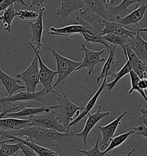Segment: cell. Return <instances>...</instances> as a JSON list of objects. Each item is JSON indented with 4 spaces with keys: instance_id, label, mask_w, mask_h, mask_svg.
<instances>
[{
    "instance_id": "35",
    "label": "cell",
    "mask_w": 147,
    "mask_h": 156,
    "mask_svg": "<svg viewBox=\"0 0 147 156\" xmlns=\"http://www.w3.org/2000/svg\"><path fill=\"white\" fill-rule=\"evenodd\" d=\"M17 3L20 4L25 7L28 6L25 1L23 0H3L0 3V12L4 11L11 5H16Z\"/></svg>"
},
{
    "instance_id": "30",
    "label": "cell",
    "mask_w": 147,
    "mask_h": 156,
    "mask_svg": "<svg viewBox=\"0 0 147 156\" xmlns=\"http://www.w3.org/2000/svg\"><path fill=\"white\" fill-rule=\"evenodd\" d=\"M129 75L131 82V88L129 91V94H132L133 91H137L142 96L147 103V94L145 91L142 90L139 85V81L140 80V78L138 77V75L135 73L133 70H131V72L129 73Z\"/></svg>"
},
{
    "instance_id": "43",
    "label": "cell",
    "mask_w": 147,
    "mask_h": 156,
    "mask_svg": "<svg viewBox=\"0 0 147 156\" xmlns=\"http://www.w3.org/2000/svg\"><path fill=\"white\" fill-rule=\"evenodd\" d=\"M139 32H147V27L144 28H138Z\"/></svg>"
},
{
    "instance_id": "47",
    "label": "cell",
    "mask_w": 147,
    "mask_h": 156,
    "mask_svg": "<svg viewBox=\"0 0 147 156\" xmlns=\"http://www.w3.org/2000/svg\"><path fill=\"white\" fill-rule=\"evenodd\" d=\"M2 1H3V0H0V3H1V2Z\"/></svg>"
},
{
    "instance_id": "39",
    "label": "cell",
    "mask_w": 147,
    "mask_h": 156,
    "mask_svg": "<svg viewBox=\"0 0 147 156\" xmlns=\"http://www.w3.org/2000/svg\"><path fill=\"white\" fill-rule=\"evenodd\" d=\"M139 85L142 90H147V78L140 79L139 81Z\"/></svg>"
},
{
    "instance_id": "48",
    "label": "cell",
    "mask_w": 147,
    "mask_h": 156,
    "mask_svg": "<svg viewBox=\"0 0 147 156\" xmlns=\"http://www.w3.org/2000/svg\"><path fill=\"white\" fill-rule=\"evenodd\" d=\"M1 111H0V114H1Z\"/></svg>"
},
{
    "instance_id": "11",
    "label": "cell",
    "mask_w": 147,
    "mask_h": 156,
    "mask_svg": "<svg viewBox=\"0 0 147 156\" xmlns=\"http://www.w3.org/2000/svg\"><path fill=\"white\" fill-rule=\"evenodd\" d=\"M86 8L92 13L96 14L105 21L109 22L108 8L115 3L116 1H98L86 0L83 1Z\"/></svg>"
},
{
    "instance_id": "38",
    "label": "cell",
    "mask_w": 147,
    "mask_h": 156,
    "mask_svg": "<svg viewBox=\"0 0 147 156\" xmlns=\"http://www.w3.org/2000/svg\"><path fill=\"white\" fill-rule=\"evenodd\" d=\"M45 1L44 0H33L30 5V8H32L34 6H37L40 8L44 7V3Z\"/></svg>"
},
{
    "instance_id": "13",
    "label": "cell",
    "mask_w": 147,
    "mask_h": 156,
    "mask_svg": "<svg viewBox=\"0 0 147 156\" xmlns=\"http://www.w3.org/2000/svg\"><path fill=\"white\" fill-rule=\"evenodd\" d=\"M117 46L114 45H109V56L107 59L106 60L105 64L102 69L101 73L96 77V83H99L101 80L104 77L111 76L115 77L116 74V69L119 66V61L116 60L115 58V51Z\"/></svg>"
},
{
    "instance_id": "14",
    "label": "cell",
    "mask_w": 147,
    "mask_h": 156,
    "mask_svg": "<svg viewBox=\"0 0 147 156\" xmlns=\"http://www.w3.org/2000/svg\"><path fill=\"white\" fill-rule=\"evenodd\" d=\"M45 10L46 8L44 6L40 8L39 12V17H37L36 21L35 23H29L32 30L31 44L39 51H41L43 47L42 36L44 30L43 13Z\"/></svg>"
},
{
    "instance_id": "42",
    "label": "cell",
    "mask_w": 147,
    "mask_h": 156,
    "mask_svg": "<svg viewBox=\"0 0 147 156\" xmlns=\"http://www.w3.org/2000/svg\"><path fill=\"white\" fill-rule=\"evenodd\" d=\"M136 151V149L135 148H133L130 151H129L128 153V154L126 156H131V155L133 154V153L134 152V151ZM107 156H111L109 154H107Z\"/></svg>"
},
{
    "instance_id": "19",
    "label": "cell",
    "mask_w": 147,
    "mask_h": 156,
    "mask_svg": "<svg viewBox=\"0 0 147 156\" xmlns=\"http://www.w3.org/2000/svg\"><path fill=\"white\" fill-rule=\"evenodd\" d=\"M141 1L124 0L118 6H109L108 8L109 22L115 21L117 17L124 18L130 13L128 9L129 6L134 4H138Z\"/></svg>"
},
{
    "instance_id": "6",
    "label": "cell",
    "mask_w": 147,
    "mask_h": 156,
    "mask_svg": "<svg viewBox=\"0 0 147 156\" xmlns=\"http://www.w3.org/2000/svg\"><path fill=\"white\" fill-rule=\"evenodd\" d=\"M29 45L32 47L33 50L35 53V55H36L37 59L39 61V83H41L43 85V89L47 92V93H52L54 96H56V91L53 87V81L55 78L56 75L58 74L56 71L52 70L50 69L46 64L43 62L40 55V51L37 50L35 46L29 42Z\"/></svg>"
},
{
    "instance_id": "36",
    "label": "cell",
    "mask_w": 147,
    "mask_h": 156,
    "mask_svg": "<svg viewBox=\"0 0 147 156\" xmlns=\"http://www.w3.org/2000/svg\"><path fill=\"white\" fill-rule=\"evenodd\" d=\"M15 144H17L20 147V149L24 153L25 156H39L34 151L32 148L28 147L27 145L24 144L21 142H16Z\"/></svg>"
},
{
    "instance_id": "32",
    "label": "cell",
    "mask_w": 147,
    "mask_h": 156,
    "mask_svg": "<svg viewBox=\"0 0 147 156\" xmlns=\"http://www.w3.org/2000/svg\"><path fill=\"white\" fill-rule=\"evenodd\" d=\"M20 147L17 144H9L3 141V143L1 144L0 147V156H9L18 153Z\"/></svg>"
},
{
    "instance_id": "5",
    "label": "cell",
    "mask_w": 147,
    "mask_h": 156,
    "mask_svg": "<svg viewBox=\"0 0 147 156\" xmlns=\"http://www.w3.org/2000/svg\"><path fill=\"white\" fill-rule=\"evenodd\" d=\"M30 126H36L43 128L54 130L60 133H68L67 130L62 124H60L55 117V112L52 110L44 115H33L28 117Z\"/></svg>"
},
{
    "instance_id": "29",
    "label": "cell",
    "mask_w": 147,
    "mask_h": 156,
    "mask_svg": "<svg viewBox=\"0 0 147 156\" xmlns=\"http://www.w3.org/2000/svg\"><path fill=\"white\" fill-rule=\"evenodd\" d=\"M102 38L109 44L122 47L128 42L129 38L126 36L116 35L110 33L104 36H102Z\"/></svg>"
},
{
    "instance_id": "26",
    "label": "cell",
    "mask_w": 147,
    "mask_h": 156,
    "mask_svg": "<svg viewBox=\"0 0 147 156\" xmlns=\"http://www.w3.org/2000/svg\"><path fill=\"white\" fill-rule=\"evenodd\" d=\"M14 5L10 6L4 10L3 14L0 16V21L4 24L5 31L9 33L12 32V23L14 19L17 16V12L14 9Z\"/></svg>"
},
{
    "instance_id": "12",
    "label": "cell",
    "mask_w": 147,
    "mask_h": 156,
    "mask_svg": "<svg viewBox=\"0 0 147 156\" xmlns=\"http://www.w3.org/2000/svg\"><path fill=\"white\" fill-rule=\"evenodd\" d=\"M126 60L128 61L129 65L133 72L140 79L144 78V73L147 65L143 62L131 49L129 42L122 46Z\"/></svg>"
},
{
    "instance_id": "28",
    "label": "cell",
    "mask_w": 147,
    "mask_h": 156,
    "mask_svg": "<svg viewBox=\"0 0 147 156\" xmlns=\"http://www.w3.org/2000/svg\"><path fill=\"white\" fill-rule=\"evenodd\" d=\"M132 68L129 65L128 61L126 60V63L125 64L124 66L120 69L119 72L116 73L115 76V79L114 80H113L111 82L109 83H106L105 87L107 88V90L109 92H110L114 87H115V85H117V83L119 81V80L122 78H123L125 76H126V74H129V73L131 72Z\"/></svg>"
},
{
    "instance_id": "45",
    "label": "cell",
    "mask_w": 147,
    "mask_h": 156,
    "mask_svg": "<svg viewBox=\"0 0 147 156\" xmlns=\"http://www.w3.org/2000/svg\"><path fill=\"white\" fill-rule=\"evenodd\" d=\"M20 156L18 155V153H15V154H12V155H10V156Z\"/></svg>"
},
{
    "instance_id": "23",
    "label": "cell",
    "mask_w": 147,
    "mask_h": 156,
    "mask_svg": "<svg viewBox=\"0 0 147 156\" xmlns=\"http://www.w3.org/2000/svg\"><path fill=\"white\" fill-rule=\"evenodd\" d=\"M50 32L48 33L50 34L51 35H56L63 36L66 38L75 34H82V33L85 32L88 30L87 29L85 28L82 25H78V24H72L67 25L62 28H57L55 27H51L50 28Z\"/></svg>"
},
{
    "instance_id": "2",
    "label": "cell",
    "mask_w": 147,
    "mask_h": 156,
    "mask_svg": "<svg viewBox=\"0 0 147 156\" xmlns=\"http://www.w3.org/2000/svg\"><path fill=\"white\" fill-rule=\"evenodd\" d=\"M59 104V113L56 117L58 121L62 124L66 128L70 130L69 125L71 121L73 119L74 115L78 117L80 112L85 109L83 106H79L72 102L65 94L55 96Z\"/></svg>"
},
{
    "instance_id": "16",
    "label": "cell",
    "mask_w": 147,
    "mask_h": 156,
    "mask_svg": "<svg viewBox=\"0 0 147 156\" xmlns=\"http://www.w3.org/2000/svg\"><path fill=\"white\" fill-rule=\"evenodd\" d=\"M105 25L104 28L100 34V36H104L107 34H114L116 35L124 36L129 38L135 37L137 33V29H130V28H125L123 25H120L115 21L107 22L104 21Z\"/></svg>"
},
{
    "instance_id": "25",
    "label": "cell",
    "mask_w": 147,
    "mask_h": 156,
    "mask_svg": "<svg viewBox=\"0 0 147 156\" xmlns=\"http://www.w3.org/2000/svg\"><path fill=\"white\" fill-rule=\"evenodd\" d=\"M79 1H62L59 9L57 10L56 14L60 16L59 23L65 20L74 12L78 11L82 8L78 6Z\"/></svg>"
},
{
    "instance_id": "37",
    "label": "cell",
    "mask_w": 147,
    "mask_h": 156,
    "mask_svg": "<svg viewBox=\"0 0 147 156\" xmlns=\"http://www.w3.org/2000/svg\"><path fill=\"white\" fill-rule=\"evenodd\" d=\"M138 123L139 125L138 127L133 128L134 132V134L136 135H141L147 138V126L140 122H138Z\"/></svg>"
},
{
    "instance_id": "18",
    "label": "cell",
    "mask_w": 147,
    "mask_h": 156,
    "mask_svg": "<svg viewBox=\"0 0 147 156\" xmlns=\"http://www.w3.org/2000/svg\"><path fill=\"white\" fill-rule=\"evenodd\" d=\"M140 2H138L136 8L128 15H127L124 18L117 17L115 22L119 23L123 27H125L129 25L138 24L144 17V16L147 10V3L138 6Z\"/></svg>"
},
{
    "instance_id": "40",
    "label": "cell",
    "mask_w": 147,
    "mask_h": 156,
    "mask_svg": "<svg viewBox=\"0 0 147 156\" xmlns=\"http://www.w3.org/2000/svg\"><path fill=\"white\" fill-rule=\"evenodd\" d=\"M138 122H141V123L144 124V125L147 126V119H145L142 117H140L138 119Z\"/></svg>"
},
{
    "instance_id": "7",
    "label": "cell",
    "mask_w": 147,
    "mask_h": 156,
    "mask_svg": "<svg viewBox=\"0 0 147 156\" xmlns=\"http://www.w3.org/2000/svg\"><path fill=\"white\" fill-rule=\"evenodd\" d=\"M16 77L20 78L25 83L27 92L30 93L36 92L37 86L39 83V61L36 55L33 59L31 64L25 71L17 74Z\"/></svg>"
},
{
    "instance_id": "4",
    "label": "cell",
    "mask_w": 147,
    "mask_h": 156,
    "mask_svg": "<svg viewBox=\"0 0 147 156\" xmlns=\"http://www.w3.org/2000/svg\"><path fill=\"white\" fill-rule=\"evenodd\" d=\"M3 109L0 114V130L10 131L18 130L30 126L28 119H18L15 118H3L5 115L13 110H17L19 106L13 104H2Z\"/></svg>"
},
{
    "instance_id": "8",
    "label": "cell",
    "mask_w": 147,
    "mask_h": 156,
    "mask_svg": "<svg viewBox=\"0 0 147 156\" xmlns=\"http://www.w3.org/2000/svg\"><path fill=\"white\" fill-rule=\"evenodd\" d=\"M81 51L85 52V57L82 61V64L75 71L85 68L88 70V75L91 76L96 65L105 61V58H101V55L105 51L106 49H104L101 51H97L91 50L87 48L86 44L84 43L82 44Z\"/></svg>"
},
{
    "instance_id": "9",
    "label": "cell",
    "mask_w": 147,
    "mask_h": 156,
    "mask_svg": "<svg viewBox=\"0 0 147 156\" xmlns=\"http://www.w3.org/2000/svg\"><path fill=\"white\" fill-rule=\"evenodd\" d=\"M47 92L42 89L39 92L35 93H30L28 92H21L14 94L10 96L0 98V104H13L14 102L17 101H31L35 100L39 101L41 104H44L46 101V97Z\"/></svg>"
},
{
    "instance_id": "10",
    "label": "cell",
    "mask_w": 147,
    "mask_h": 156,
    "mask_svg": "<svg viewBox=\"0 0 147 156\" xmlns=\"http://www.w3.org/2000/svg\"><path fill=\"white\" fill-rule=\"evenodd\" d=\"M101 109L102 106L100 105L98 107V109L95 113H90L89 112L87 114L88 118L82 131L80 133H75L76 136L82 138L83 144L85 146L87 145V137L92 129L101 119L110 114L109 112H102Z\"/></svg>"
},
{
    "instance_id": "44",
    "label": "cell",
    "mask_w": 147,
    "mask_h": 156,
    "mask_svg": "<svg viewBox=\"0 0 147 156\" xmlns=\"http://www.w3.org/2000/svg\"><path fill=\"white\" fill-rule=\"evenodd\" d=\"M147 67L145 71V73H144V78H147Z\"/></svg>"
},
{
    "instance_id": "27",
    "label": "cell",
    "mask_w": 147,
    "mask_h": 156,
    "mask_svg": "<svg viewBox=\"0 0 147 156\" xmlns=\"http://www.w3.org/2000/svg\"><path fill=\"white\" fill-rule=\"evenodd\" d=\"M134 132L132 130H130L128 132L123 133L121 134H119V136L113 137L110 140V143L109 145L104 151V153L106 154L108 153L109 151L113 150L115 148L120 146L121 144H123L128 138L132 134H134Z\"/></svg>"
},
{
    "instance_id": "20",
    "label": "cell",
    "mask_w": 147,
    "mask_h": 156,
    "mask_svg": "<svg viewBox=\"0 0 147 156\" xmlns=\"http://www.w3.org/2000/svg\"><path fill=\"white\" fill-rule=\"evenodd\" d=\"M59 106H40L38 108H27L24 107L23 109H21L17 112L14 113H9L5 115L3 118H15L18 119L21 117H31L33 115H35L41 112H50L52 110L55 109L59 108Z\"/></svg>"
},
{
    "instance_id": "22",
    "label": "cell",
    "mask_w": 147,
    "mask_h": 156,
    "mask_svg": "<svg viewBox=\"0 0 147 156\" xmlns=\"http://www.w3.org/2000/svg\"><path fill=\"white\" fill-rule=\"evenodd\" d=\"M0 81L4 85L8 93L9 96L14 94L16 91L20 89L26 88L25 85H21L20 83L21 81L18 79H16L8 74L5 73L0 68Z\"/></svg>"
},
{
    "instance_id": "41",
    "label": "cell",
    "mask_w": 147,
    "mask_h": 156,
    "mask_svg": "<svg viewBox=\"0 0 147 156\" xmlns=\"http://www.w3.org/2000/svg\"><path fill=\"white\" fill-rule=\"evenodd\" d=\"M140 111L142 113V117L147 119V109L142 108V109H141Z\"/></svg>"
},
{
    "instance_id": "49",
    "label": "cell",
    "mask_w": 147,
    "mask_h": 156,
    "mask_svg": "<svg viewBox=\"0 0 147 156\" xmlns=\"http://www.w3.org/2000/svg\"><path fill=\"white\" fill-rule=\"evenodd\" d=\"M0 83H1V81H0Z\"/></svg>"
},
{
    "instance_id": "21",
    "label": "cell",
    "mask_w": 147,
    "mask_h": 156,
    "mask_svg": "<svg viewBox=\"0 0 147 156\" xmlns=\"http://www.w3.org/2000/svg\"><path fill=\"white\" fill-rule=\"evenodd\" d=\"M107 77H104V81L102 83L101 87L98 89V90L96 91V94L92 97V98L89 101L88 103L87 104L86 106L85 107L84 110H83L82 112L81 113H80L78 117H77V118L75 119H74L73 121L71 122V123L69 125V128H70L72 126H75V125H77L78 123L83 119H84L87 114L90 112V111L92 110V109L94 108V106L96 105V101L98 100L99 97L100 96L102 92L104 90V89L105 88V84L107 81Z\"/></svg>"
},
{
    "instance_id": "46",
    "label": "cell",
    "mask_w": 147,
    "mask_h": 156,
    "mask_svg": "<svg viewBox=\"0 0 147 156\" xmlns=\"http://www.w3.org/2000/svg\"><path fill=\"white\" fill-rule=\"evenodd\" d=\"M3 143V141H0V145L1 144H2Z\"/></svg>"
},
{
    "instance_id": "3",
    "label": "cell",
    "mask_w": 147,
    "mask_h": 156,
    "mask_svg": "<svg viewBox=\"0 0 147 156\" xmlns=\"http://www.w3.org/2000/svg\"><path fill=\"white\" fill-rule=\"evenodd\" d=\"M47 49L52 52L56 62V72L58 74V77L56 83L53 85V87H55L60 83L63 82L64 80L73 73V72L75 71V70L82 64V61H75L70 60L60 55L52 48H47Z\"/></svg>"
},
{
    "instance_id": "1",
    "label": "cell",
    "mask_w": 147,
    "mask_h": 156,
    "mask_svg": "<svg viewBox=\"0 0 147 156\" xmlns=\"http://www.w3.org/2000/svg\"><path fill=\"white\" fill-rule=\"evenodd\" d=\"M75 133H60L54 130L43 128L36 126H29L18 130H0L1 138L17 137L24 140L35 142L39 145L55 147L56 145L71 142L75 140Z\"/></svg>"
},
{
    "instance_id": "17",
    "label": "cell",
    "mask_w": 147,
    "mask_h": 156,
    "mask_svg": "<svg viewBox=\"0 0 147 156\" xmlns=\"http://www.w3.org/2000/svg\"><path fill=\"white\" fill-rule=\"evenodd\" d=\"M136 29V35L133 38H129V44L134 53L143 62L147 65V41L140 36L138 28Z\"/></svg>"
},
{
    "instance_id": "31",
    "label": "cell",
    "mask_w": 147,
    "mask_h": 156,
    "mask_svg": "<svg viewBox=\"0 0 147 156\" xmlns=\"http://www.w3.org/2000/svg\"><path fill=\"white\" fill-rule=\"evenodd\" d=\"M84 39L85 40V44L88 42H92V43H97V44H101L102 45H104L106 46V49L108 50L109 44H108L107 42L104 41L102 38V36L96 34L92 32L90 30H87L85 32L82 33L81 34Z\"/></svg>"
},
{
    "instance_id": "24",
    "label": "cell",
    "mask_w": 147,
    "mask_h": 156,
    "mask_svg": "<svg viewBox=\"0 0 147 156\" xmlns=\"http://www.w3.org/2000/svg\"><path fill=\"white\" fill-rule=\"evenodd\" d=\"M8 140H10V142H21L27 145L36 153L39 156H59L58 152L54 151L52 149L46 147H42L39 145L35 142L27 141L17 137H10Z\"/></svg>"
},
{
    "instance_id": "34",
    "label": "cell",
    "mask_w": 147,
    "mask_h": 156,
    "mask_svg": "<svg viewBox=\"0 0 147 156\" xmlns=\"http://www.w3.org/2000/svg\"><path fill=\"white\" fill-rule=\"evenodd\" d=\"M17 16L23 20H35L39 17V13L31 10H20L17 11Z\"/></svg>"
},
{
    "instance_id": "33",
    "label": "cell",
    "mask_w": 147,
    "mask_h": 156,
    "mask_svg": "<svg viewBox=\"0 0 147 156\" xmlns=\"http://www.w3.org/2000/svg\"><path fill=\"white\" fill-rule=\"evenodd\" d=\"M100 138H101V134H99L98 135L96 142V144L94 145V146L92 148H90L87 151L81 150V149H79L78 148L75 149V150L78 151H79L81 153L85 154L87 156H104L105 154L104 153V151H101L99 148V141H100Z\"/></svg>"
},
{
    "instance_id": "15",
    "label": "cell",
    "mask_w": 147,
    "mask_h": 156,
    "mask_svg": "<svg viewBox=\"0 0 147 156\" xmlns=\"http://www.w3.org/2000/svg\"><path fill=\"white\" fill-rule=\"evenodd\" d=\"M127 113L128 112L125 111L115 119L105 126L98 125V128L101 130V133L102 134L101 150H103L106 147H108V142L111 138L114 137L118 126L121 124V120Z\"/></svg>"
}]
</instances>
